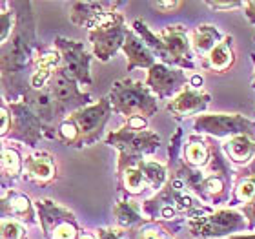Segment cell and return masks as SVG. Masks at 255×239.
I'll return each instance as SVG.
<instances>
[{
	"mask_svg": "<svg viewBox=\"0 0 255 239\" xmlns=\"http://www.w3.org/2000/svg\"><path fill=\"white\" fill-rule=\"evenodd\" d=\"M15 11V26L7 42L0 48V80L5 102L20 101L31 88L35 60L44 46L38 42L37 22L31 2H7Z\"/></svg>",
	"mask_w": 255,
	"mask_h": 239,
	"instance_id": "cell-1",
	"label": "cell"
},
{
	"mask_svg": "<svg viewBox=\"0 0 255 239\" xmlns=\"http://www.w3.org/2000/svg\"><path fill=\"white\" fill-rule=\"evenodd\" d=\"M210 208L212 207L202 205L175 176H170L159 192L140 203V210L148 221L168 225L186 223L188 219L201 216Z\"/></svg>",
	"mask_w": 255,
	"mask_h": 239,
	"instance_id": "cell-2",
	"label": "cell"
},
{
	"mask_svg": "<svg viewBox=\"0 0 255 239\" xmlns=\"http://www.w3.org/2000/svg\"><path fill=\"white\" fill-rule=\"evenodd\" d=\"M131 29L142 38V42L155 55L157 62L184 71L195 69V55L191 51L190 33L182 24H170L160 31H153L142 18H135Z\"/></svg>",
	"mask_w": 255,
	"mask_h": 239,
	"instance_id": "cell-3",
	"label": "cell"
},
{
	"mask_svg": "<svg viewBox=\"0 0 255 239\" xmlns=\"http://www.w3.org/2000/svg\"><path fill=\"white\" fill-rule=\"evenodd\" d=\"M112 104L108 97L69 113L57 128V139L69 148H88L104 137L106 126L112 117Z\"/></svg>",
	"mask_w": 255,
	"mask_h": 239,
	"instance_id": "cell-4",
	"label": "cell"
},
{
	"mask_svg": "<svg viewBox=\"0 0 255 239\" xmlns=\"http://www.w3.org/2000/svg\"><path fill=\"white\" fill-rule=\"evenodd\" d=\"M104 144L117 150V172L153 155L160 148V135L148 128V119H126L123 126L108 132Z\"/></svg>",
	"mask_w": 255,
	"mask_h": 239,
	"instance_id": "cell-5",
	"label": "cell"
},
{
	"mask_svg": "<svg viewBox=\"0 0 255 239\" xmlns=\"http://www.w3.org/2000/svg\"><path fill=\"white\" fill-rule=\"evenodd\" d=\"M112 110L124 119L144 117L149 119L159 112V99L146 88L142 80L119 79L112 84L108 93Z\"/></svg>",
	"mask_w": 255,
	"mask_h": 239,
	"instance_id": "cell-6",
	"label": "cell"
},
{
	"mask_svg": "<svg viewBox=\"0 0 255 239\" xmlns=\"http://www.w3.org/2000/svg\"><path fill=\"white\" fill-rule=\"evenodd\" d=\"M191 239H226L248 230L239 208H210L208 212L186 221Z\"/></svg>",
	"mask_w": 255,
	"mask_h": 239,
	"instance_id": "cell-7",
	"label": "cell"
},
{
	"mask_svg": "<svg viewBox=\"0 0 255 239\" xmlns=\"http://www.w3.org/2000/svg\"><path fill=\"white\" fill-rule=\"evenodd\" d=\"M38 227L42 230L44 239H79L82 227L69 208L48 197L35 201Z\"/></svg>",
	"mask_w": 255,
	"mask_h": 239,
	"instance_id": "cell-8",
	"label": "cell"
},
{
	"mask_svg": "<svg viewBox=\"0 0 255 239\" xmlns=\"http://www.w3.org/2000/svg\"><path fill=\"white\" fill-rule=\"evenodd\" d=\"M129 27L121 11L108 15L104 20L88 31V42L91 44L93 59L101 62H110L123 49L124 38Z\"/></svg>",
	"mask_w": 255,
	"mask_h": 239,
	"instance_id": "cell-9",
	"label": "cell"
},
{
	"mask_svg": "<svg viewBox=\"0 0 255 239\" xmlns=\"http://www.w3.org/2000/svg\"><path fill=\"white\" fill-rule=\"evenodd\" d=\"M193 133L213 139H230L235 135L255 137V121L243 113H201L193 119Z\"/></svg>",
	"mask_w": 255,
	"mask_h": 239,
	"instance_id": "cell-10",
	"label": "cell"
},
{
	"mask_svg": "<svg viewBox=\"0 0 255 239\" xmlns=\"http://www.w3.org/2000/svg\"><path fill=\"white\" fill-rule=\"evenodd\" d=\"M53 48L60 55V69L69 79H73L80 88L93 84V77H91L93 55L86 49L84 42L57 35L53 40Z\"/></svg>",
	"mask_w": 255,
	"mask_h": 239,
	"instance_id": "cell-11",
	"label": "cell"
},
{
	"mask_svg": "<svg viewBox=\"0 0 255 239\" xmlns=\"http://www.w3.org/2000/svg\"><path fill=\"white\" fill-rule=\"evenodd\" d=\"M7 108L11 113V126L5 141L35 148L42 139H46V128L26 102H7Z\"/></svg>",
	"mask_w": 255,
	"mask_h": 239,
	"instance_id": "cell-12",
	"label": "cell"
},
{
	"mask_svg": "<svg viewBox=\"0 0 255 239\" xmlns=\"http://www.w3.org/2000/svg\"><path fill=\"white\" fill-rule=\"evenodd\" d=\"M46 88L53 95L64 119L68 117L69 113H73L77 110H80V108L91 104L90 93L82 90L73 79H69L60 68L49 77V80L46 82Z\"/></svg>",
	"mask_w": 255,
	"mask_h": 239,
	"instance_id": "cell-13",
	"label": "cell"
},
{
	"mask_svg": "<svg viewBox=\"0 0 255 239\" xmlns=\"http://www.w3.org/2000/svg\"><path fill=\"white\" fill-rule=\"evenodd\" d=\"M188 80H190V77L184 69H177L162 62H155L146 71L144 84L157 99L164 101V99L175 97L188 84Z\"/></svg>",
	"mask_w": 255,
	"mask_h": 239,
	"instance_id": "cell-14",
	"label": "cell"
},
{
	"mask_svg": "<svg viewBox=\"0 0 255 239\" xmlns=\"http://www.w3.org/2000/svg\"><path fill=\"white\" fill-rule=\"evenodd\" d=\"M20 101H24L31 108L35 115L40 119V122L46 128V139H57V128L62 122V113H60L53 95L48 91V88H29L22 95Z\"/></svg>",
	"mask_w": 255,
	"mask_h": 239,
	"instance_id": "cell-15",
	"label": "cell"
},
{
	"mask_svg": "<svg viewBox=\"0 0 255 239\" xmlns=\"http://www.w3.org/2000/svg\"><path fill=\"white\" fill-rule=\"evenodd\" d=\"M212 102V95L204 90H195L191 86H184L175 97H171L166 102V112L175 121L197 117L201 113H206V108Z\"/></svg>",
	"mask_w": 255,
	"mask_h": 239,
	"instance_id": "cell-16",
	"label": "cell"
},
{
	"mask_svg": "<svg viewBox=\"0 0 255 239\" xmlns=\"http://www.w3.org/2000/svg\"><path fill=\"white\" fill-rule=\"evenodd\" d=\"M22 179L37 186L53 185L59 179V166L55 157L46 150H35L24 155Z\"/></svg>",
	"mask_w": 255,
	"mask_h": 239,
	"instance_id": "cell-17",
	"label": "cell"
},
{
	"mask_svg": "<svg viewBox=\"0 0 255 239\" xmlns=\"http://www.w3.org/2000/svg\"><path fill=\"white\" fill-rule=\"evenodd\" d=\"M124 2H99V0H88V2H71L68 5L69 22L79 27L93 29L99 26L108 15L119 11Z\"/></svg>",
	"mask_w": 255,
	"mask_h": 239,
	"instance_id": "cell-18",
	"label": "cell"
},
{
	"mask_svg": "<svg viewBox=\"0 0 255 239\" xmlns=\"http://www.w3.org/2000/svg\"><path fill=\"white\" fill-rule=\"evenodd\" d=\"M2 219H13L22 225H37L35 201L24 192L7 188L0 196V221Z\"/></svg>",
	"mask_w": 255,
	"mask_h": 239,
	"instance_id": "cell-19",
	"label": "cell"
},
{
	"mask_svg": "<svg viewBox=\"0 0 255 239\" xmlns=\"http://www.w3.org/2000/svg\"><path fill=\"white\" fill-rule=\"evenodd\" d=\"M121 51H123L124 57H126L128 71H133V69H146V71H148V69L157 62L155 55L149 51L148 46L142 42V38L138 37L131 27L128 29Z\"/></svg>",
	"mask_w": 255,
	"mask_h": 239,
	"instance_id": "cell-20",
	"label": "cell"
},
{
	"mask_svg": "<svg viewBox=\"0 0 255 239\" xmlns=\"http://www.w3.org/2000/svg\"><path fill=\"white\" fill-rule=\"evenodd\" d=\"M202 68L212 73H226L235 66V51H234V37L224 35L223 40L201 60Z\"/></svg>",
	"mask_w": 255,
	"mask_h": 239,
	"instance_id": "cell-21",
	"label": "cell"
},
{
	"mask_svg": "<svg viewBox=\"0 0 255 239\" xmlns=\"http://www.w3.org/2000/svg\"><path fill=\"white\" fill-rule=\"evenodd\" d=\"M223 152L230 165L245 168L255 159V137L235 135V137L226 139V143L223 144Z\"/></svg>",
	"mask_w": 255,
	"mask_h": 239,
	"instance_id": "cell-22",
	"label": "cell"
},
{
	"mask_svg": "<svg viewBox=\"0 0 255 239\" xmlns=\"http://www.w3.org/2000/svg\"><path fill=\"white\" fill-rule=\"evenodd\" d=\"M113 218H115L117 229L123 232H131V230L148 223V219L144 218L142 210H140V205L133 199H124V197L117 199L113 205Z\"/></svg>",
	"mask_w": 255,
	"mask_h": 239,
	"instance_id": "cell-23",
	"label": "cell"
},
{
	"mask_svg": "<svg viewBox=\"0 0 255 239\" xmlns=\"http://www.w3.org/2000/svg\"><path fill=\"white\" fill-rule=\"evenodd\" d=\"M117 186H119V194L124 199H133V197L142 196L144 192L149 190L148 181L144 177V172L138 163L117 172Z\"/></svg>",
	"mask_w": 255,
	"mask_h": 239,
	"instance_id": "cell-24",
	"label": "cell"
},
{
	"mask_svg": "<svg viewBox=\"0 0 255 239\" xmlns=\"http://www.w3.org/2000/svg\"><path fill=\"white\" fill-rule=\"evenodd\" d=\"M223 37L224 35L219 31V27L215 24H199L190 35L191 51H193V55H197L202 60L223 40Z\"/></svg>",
	"mask_w": 255,
	"mask_h": 239,
	"instance_id": "cell-25",
	"label": "cell"
},
{
	"mask_svg": "<svg viewBox=\"0 0 255 239\" xmlns=\"http://www.w3.org/2000/svg\"><path fill=\"white\" fill-rule=\"evenodd\" d=\"M0 168H2V177H4L7 188H9L11 183L22 179L24 155H22L20 148L9 143V141H5L4 148L0 152Z\"/></svg>",
	"mask_w": 255,
	"mask_h": 239,
	"instance_id": "cell-26",
	"label": "cell"
},
{
	"mask_svg": "<svg viewBox=\"0 0 255 239\" xmlns=\"http://www.w3.org/2000/svg\"><path fill=\"white\" fill-rule=\"evenodd\" d=\"M182 225H168V223H157V221H148L146 225L138 229L126 232L129 239H179L177 230Z\"/></svg>",
	"mask_w": 255,
	"mask_h": 239,
	"instance_id": "cell-27",
	"label": "cell"
},
{
	"mask_svg": "<svg viewBox=\"0 0 255 239\" xmlns=\"http://www.w3.org/2000/svg\"><path fill=\"white\" fill-rule=\"evenodd\" d=\"M140 168L144 172V177L148 181L149 185V190L153 192H159L162 186L166 185V181L170 179V172H168V166L162 165V163H157V161H151V159H144L138 163Z\"/></svg>",
	"mask_w": 255,
	"mask_h": 239,
	"instance_id": "cell-28",
	"label": "cell"
},
{
	"mask_svg": "<svg viewBox=\"0 0 255 239\" xmlns=\"http://www.w3.org/2000/svg\"><path fill=\"white\" fill-rule=\"evenodd\" d=\"M0 239H27L26 225L13 221V219H2L0 221Z\"/></svg>",
	"mask_w": 255,
	"mask_h": 239,
	"instance_id": "cell-29",
	"label": "cell"
},
{
	"mask_svg": "<svg viewBox=\"0 0 255 239\" xmlns=\"http://www.w3.org/2000/svg\"><path fill=\"white\" fill-rule=\"evenodd\" d=\"M7 7H9V4H7ZM13 26H15V11L9 7V9H4L0 13V48L11 37Z\"/></svg>",
	"mask_w": 255,
	"mask_h": 239,
	"instance_id": "cell-30",
	"label": "cell"
},
{
	"mask_svg": "<svg viewBox=\"0 0 255 239\" xmlns=\"http://www.w3.org/2000/svg\"><path fill=\"white\" fill-rule=\"evenodd\" d=\"M149 5L160 15H173L184 7V2H181V0H160V2H151Z\"/></svg>",
	"mask_w": 255,
	"mask_h": 239,
	"instance_id": "cell-31",
	"label": "cell"
},
{
	"mask_svg": "<svg viewBox=\"0 0 255 239\" xmlns=\"http://www.w3.org/2000/svg\"><path fill=\"white\" fill-rule=\"evenodd\" d=\"M204 4L215 11H232L243 7V0H208Z\"/></svg>",
	"mask_w": 255,
	"mask_h": 239,
	"instance_id": "cell-32",
	"label": "cell"
},
{
	"mask_svg": "<svg viewBox=\"0 0 255 239\" xmlns=\"http://www.w3.org/2000/svg\"><path fill=\"white\" fill-rule=\"evenodd\" d=\"M9 126H11V113H9V108H7V102H5V104H0V139L7 137Z\"/></svg>",
	"mask_w": 255,
	"mask_h": 239,
	"instance_id": "cell-33",
	"label": "cell"
},
{
	"mask_svg": "<svg viewBox=\"0 0 255 239\" xmlns=\"http://www.w3.org/2000/svg\"><path fill=\"white\" fill-rule=\"evenodd\" d=\"M95 236L99 239H124L126 232L119 230L117 227H115V229H113V227H99V229L95 230Z\"/></svg>",
	"mask_w": 255,
	"mask_h": 239,
	"instance_id": "cell-34",
	"label": "cell"
},
{
	"mask_svg": "<svg viewBox=\"0 0 255 239\" xmlns=\"http://www.w3.org/2000/svg\"><path fill=\"white\" fill-rule=\"evenodd\" d=\"M239 212L245 216L248 230H255V201L250 205H245V207H239Z\"/></svg>",
	"mask_w": 255,
	"mask_h": 239,
	"instance_id": "cell-35",
	"label": "cell"
},
{
	"mask_svg": "<svg viewBox=\"0 0 255 239\" xmlns=\"http://www.w3.org/2000/svg\"><path fill=\"white\" fill-rule=\"evenodd\" d=\"M243 11H245L246 20L250 22L252 26H255V0H246V2H243Z\"/></svg>",
	"mask_w": 255,
	"mask_h": 239,
	"instance_id": "cell-36",
	"label": "cell"
},
{
	"mask_svg": "<svg viewBox=\"0 0 255 239\" xmlns=\"http://www.w3.org/2000/svg\"><path fill=\"white\" fill-rule=\"evenodd\" d=\"M202 84H204V79H202V77L199 73L191 75L190 80H188V86L195 88V90H202Z\"/></svg>",
	"mask_w": 255,
	"mask_h": 239,
	"instance_id": "cell-37",
	"label": "cell"
},
{
	"mask_svg": "<svg viewBox=\"0 0 255 239\" xmlns=\"http://www.w3.org/2000/svg\"><path fill=\"white\" fill-rule=\"evenodd\" d=\"M79 239H99L95 236V232H88V230H82L79 236Z\"/></svg>",
	"mask_w": 255,
	"mask_h": 239,
	"instance_id": "cell-38",
	"label": "cell"
},
{
	"mask_svg": "<svg viewBox=\"0 0 255 239\" xmlns=\"http://www.w3.org/2000/svg\"><path fill=\"white\" fill-rule=\"evenodd\" d=\"M226 239H255V232L254 234H235V236H230Z\"/></svg>",
	"mask_w": 255,
	"mask_h": 239,
	"instance_id": "cell-39",
	"label": "cell"
},
{
	"mask_svg": "<svg viewBox=\"0 0 255 239\" xmlns=\"http://www.w3.org/2000/svg\"><path fill=\"white\" fill-rule=\"evenodd\" d=\"M252 62H254V73H252V88L255 90V55L252 57Z\"/></svg>",
	"mask_w": 255,
	"mask_h": 239,
	"instance_id": "cell-40",
	"label": "cell"
},
{
	"mask_svg": "<svg viewBox=\"0 0 255 239\" xmlns=\"http://www.w3.org/2000/svg\"><path fill=\"white\" fill-rule=\"evenodd\" d=\"M0 104H5V101H4V91H2V80H0Z\"/></svg>",
	"mask_w": 255,
	"mask_h": 239,
	"instance_id": "cell-41",
	"label": "cell"
},
{
	"mask_svg": "<svg viewBox=\"0 0 255 239\" xmlns=\"http://www.w3.org/2000/svg\"><path fill=\"white\" fill-rule=\"evenodd\" d=\"M0 185L5 186V181H4V177H2V168H0ZM5 190H7V186H5Z\"/></svg>",
	"mask_w": 255,
	"mask_h": 239,
	"instance_id": "cell-42",
	"label": "cell"
},
{
	"mask_svg": "<svg viewBox=\"0 0 255 239\" xmlns=\"http://www.w3.org/2000/svg\"><path fill=\"white\" fill-rule=\"evenodd\" d=\"M4 5H7V2H0V7H4Z\"/></svg>",
	"mask_w": 255,
	"mask_h": 239,
	"instance_id": "cell-43",
	"label": "cell"
},
{
	"mask_svg": "<svg viewBox=\"0 0 255 239\" xmlns=\"http://www.w3.org/2000/svg\"><path fill=\"white\" fill-rule=\"evenodd\" d=\"M254 117H255V110H254ZM254 121H255V119H254Z\"/></svg>",
	"mask_w": 255,
	"mask_h": 239,
	"instance_id": "cell-44",
	"label": "cell"
},
{
	"mask_svg": "<svg viewBox=\"0 0 255 239\" xmlns=\"http://www.w3.org/2000/svg\"><path fill=\"white\" fill-rule=\"evenodd\" d=\"M254 42H255V33H254Z\"/></svg>",
	"mask_w": 255,
	"mask_h": 239,
	"instance_id": "cell-45",
	"label": "cell"
}]
</instances>
